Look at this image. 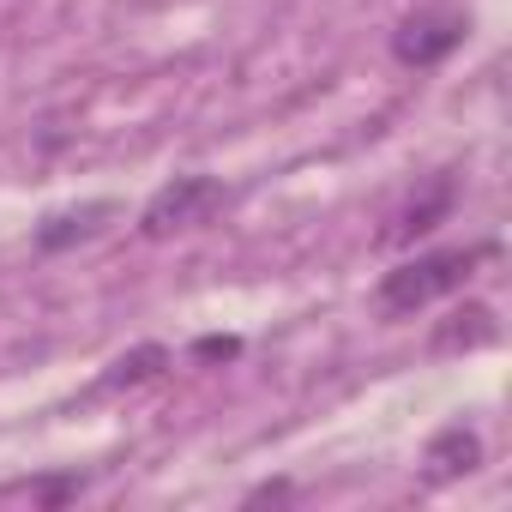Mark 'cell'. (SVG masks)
I'll return each mask as SVG.
<instances>
[{
  "label": "cell",
  "mask_w": 512,
  "mask_h": 512,
  "mask_svg": "<svg viewBox=\"0 0 512 512\" xmlns=\"http://www.w3.org/2000/svg\"><path fill=\"white\" fill-rule=\"evenodd\" d=\"M163 368H169V350H163V344H139V350H127V356H115V362L103 368L97 392L109 398V392H133V386H151Z\"/></svg>",
  "instance_id": "ba28073f"
},
{
  "label": "cell",
  "mask_w": 512,
  "mask_h": 512,
  "mask_svg": "<svg viewBox=\"0 0 512 512\" xmlns=\"http://www.w3.org/2000/svg\"><path fill=\"white\" fill-rule=\"evenodd\" d=\"M464 13H410L398 31H392V55L404 67H440L458 43H464Z\"/></svg>",
  "instance_id": "3957f363"
},
{
  "label": "cell",
  "mask_w": 512,
  "mask_h": 512,
  "mask_svg": "<svg viewBox=\"0 0 512 512\" xmlns=\"http://www.w3.org/2000/svg\"><path fill=\"white\" fill-rule=\"evenodd\" d=\"M193 356H199V362H235V356H241V338H199Z\"/></svg>",
  "instance_id": "30bf717a"
},
{
  "label": "cell",
  "mask_w": 512,
  "mask_h": 512,
  "mask_svg": "<svg viewBox=\"0 0 512 512\" xmlns=\"http://www.w3.org/2000/svg\"><path fill=\"white\" fill-rule=\"evenodd\" d=\"M500 338V326H494V308H482V302H464V308H452V320L434 332V350L446 356V350H482V344H494Z\"/></svg>",
  "instance_id": "52a82bcc"
},
{
  "label": "cell",
  "mask_w": 512,
  "mask_h": 512,
  "mask_svg": "<svg viewBox=\"0 0 512 512\" xmlns=\"http://www.w3.org/2000/svg\"><path fill=\"white\" fill-rule=\"evenodd\" d=\"M25 494L43 500V506H61V500H79L85 494V476H49V482H31Z\"/></svg>",
  "instance_id": "9c48e42d"
},
{
  "label": "cell",
  "mask_w": 512,
  "mask_h": 512,
  "mask_svg": "<svg viewBox=\"0 0 512 512\" xmlns=\"http://www.w3.org/2000/svg\"><path fill=\"white\" fill-rule=\"evenodd\" d=\"M476 464H482V434H476L470 422H446V428L428 440V452H422V476H428V482L470 476Z\"/></svg>",
  "instance_id": "8992f818"
},
{
  "label": "cell",
  "mask_w": 512,
  "mask_h": 512,
  "mask_svg": "<svg viewBox=\"0 0 512 512\" xmlns=\"http://www.w3.org/2000/svg\"><path fill=\"white\" fill-rule=\"evenodd\" d=\"M452 205H458V181L452 175H434L422 193H410L392 217H386V229H380V247H410V241H422V235H434L446 217H452Z\"/></svg>",
  "instance_id": "277c9868"
},
{
  "label": "cell",
  "mask_w": 512,
  "mask_h": 512,
  "mask_svg": "<svg viewBox=\"0 0 512 512\" xmlns=\"http://www.w3.org/2000/svg\"><path fill=\"white\" fill-rule=\"evenodd\" d=\"M223 205H229V187H223L217 175H175V181H163V187L145 199L139 235H145V241L187 235V229L211 223V211H223Z\"/></svg>",
  "instance_id": "7a4b0ae2"
},
{
  "label": "cell",
  "mask_w": 512,
  "mask_h": 512,
  "mask_svg": "<svg viewBox=\"0 0 512 512\" xmlns=\"http://www.w3.org/2000/svg\"><path fill=\"white\" fill-rule=\"evenodd\" d=\"M482 260H488V247H434V253H416V260H404V266H392L380 278L374 302H380L386 320H410V314L458 296Z\"/></svg>",
  "instance_id": "6da1fadb"
},
{
  "label": "cell",
  "mask_w": 512,
  "mask_h": 512,
  "mask_svg": "<svg viewBox=\"0 0 512 512\" xmlns=\"http://www.w3.org/2000/svg\"><path fill=\"white\" fill-rule=\"evenodd\" d=\"M115 211H121L115 199H91V205H79V211L43 217V223H37V253H67V247H79V241H97Z\"/></svg>",
  "instance_id": "5b68a950"
}]
</instances>
